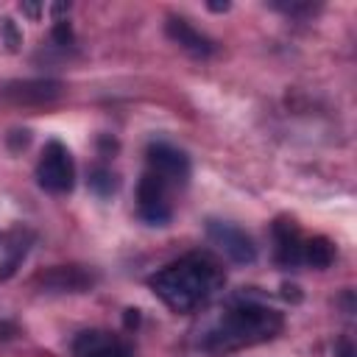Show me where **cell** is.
<instances>
[{"mask_svg": "<svg viewBox=\"0 0 357 357\" xmlns=\"http://www.w3.org/2000/svg\"><path fill=\"white\" fill-rule=\"evenodd\" d=\"M223 282L218 262L206 254H187L148 279L151 290L176 312H190L206 301Z\"/></svg>", "mask_w": 357, "mask_h": 357, "instance_id": "1", "label": "cell"}, {"mask_svg": "<svg viewBox=\"0 0 357 357\" xmlns=\"http://www.w3.org/2000/svg\"><path fill=\"white\" fill-rule=\"evenodd\" d=\"M282 315L271 307L254 304V301H240L231 304L220 321L204 335V349L212 354L220 351H231L240 346H251V343H262L271 340L282 332Z\"/></svg>", "mask_w": 357, "mask_h": 357, "instance_id": "2", "label": "cell"}, {"mask_svg": "<svg viewBox=\"0 0 357 357\" xmlns=\"http://www.w3.org/2000/svg\"><path fill=\"white\" fill-rule=\"evenodd\" d=\"M36 178H39V187L42 190L56 192V195L73 190L75 165H73L70 151L59 139H50L42 148V156H39V165H36Z\"/></svg>", "mask_w": 357, "mask_h": 357, "instance_id": "3", "label": "cell"}, {"mask_svg": "<svg viewBox=\"0 0 357 357\" xmlns=\"http://www.w3.org/2000/svg\"><path fill=\"white\" fill-rule=\"evenodd\" d=\"M206 237L209 243L223 254L229 257L231 262L237 265H251L257 259V245L254 240L234 223H223V220H209L206 223Z\"/></svg>", "mask_w": 357, "mask_h": 357, "instance_id": "4", "label": "cell"}, {"mask_svg": "<svg viewBox=\"0 0 357 357\" xmlns=\"http://www.w3.org/2000/svg\"><path fill=\"white\" fill-rule=\"evenodd\" d=\"M137 215L151 226H165L170 220L167 184L151 170H145L137 184Z\"/></svg>", "mask_w": 357, "mask_h": 357, "instance_id": "5", "label": "cell"}, {"mask_svg": "<svg viewBox=\"0 0 357 357\" xmlns=\"http://www.w3.org/2000/svg\"><path fill=\"white\" fill-rule=\"evenodd\" d=\"M148 170L156 173L165 184H184L190 176V159L184 151L167 145V142H151L148 145Z\"/></svg>", "mask_w": 357, "mask_h": 357, "instance_id": "6", "label": "cell"}, {"mask_svg": "<svg viewBox=\"0 0 357 357\" xmlns=\"http://www.w3.org/2000/svg\"><path fill=\"white\" fill-rule=\"evenodd\" d=\"M73 357H134V349L112 332L86 329L73 340Z\"/></svg>", "mask_w": 357, "mask_h": 357, "instance_id": "7", "label": "cell"}, {"mask_svg": "<svg viewBox=\"0 0 357 357\" xmlns=\"http://www.w3.org/2000/svg\"><path fill=\"white\" fill-rule=\"evenodd\" d=\"M165 33H167L181 50H187L190 56L206 59V56L215 53V42H212L209 36H204L198 28H192V25H190L187 20H181V17H167Z\"/></svg>", "mask_w": 357, "mask_h": 357, "instance_id": "8", "label": "cell"}, {"mask_svg": "<svg viewBox=\"0 0 357 357\" xmlns=\"http://www.w3.org/2000/svg\"><path fill=\"white\" fill-rule=\"evenodd\" d=\"M39 282H42V287L56 290V293H84L92 287L95 279H92V273H86L78 265H56V268L39 273Z\"/></svg>", "mask_w": 357, "mask_h": 357, "instance_id": "9", "label": "cell"}, {"mask_svg": "<svg viewBox=\"0 0 357 357\" xmlns=\"http://www.w3.org/2000/svg\"><path fill=\"white\" fill-rule=\"evenodd\" d=\"M61 84L50 81V78H36V81H17V84H6L3 95L17 100V103H50L61 95Z\"/></svg>", "mask_w": 357, "mask_h": 357, "instance_id": "10", "label": "cell"}, {"mask_svg": "<svg viewBox=\"0 0 357 357\" xmlns=\"http://www.w3.org/2000/svg\"><path fill=\"white\" fill-rule=\"evenodd\" d=\"M273 237H276V259H279V265H287V268L298 265L301 262V245H304V240H301L296 223L293 220L273 223Z\"/></svg>", "mask_w": 357, "mask_h": 357, "instance_id": "11", "label": "cell"}, {"mask_svg": "<svg viewBox=\"0 0 357 357\" xmlns=\"http://www.w3.org/2000/svg\"><path fill=\"white\" fill-rule=\"evenodd\" d=\"M335 259V248L326 237H312L304 240L301 245V262L312 265V268H329V262Z\"/></svg>", "mask_w": 357, "mask_h": 357, "instance_id": "12", "label": "cell"}, {"mask_svg": "<svg viewBox=\"0 0 357 357\" xmlns=\"http://www.w3.org/2000/svg\"><path fill=\"white\" fill-rule=\"evenodd\" d=\"M89 187H92L98 195H112V192H114V176H112L109 170L98 167V170H92V176H89Z\"/></svg>", "mask_w": 357, "mask_h": 357, "instance_id": "13", "label": "cell"}, {"mask_svg": "<svg viewBox=\"0 0 357 357\" xmlns=\"http://www.w3.org/2000/svg\"><path fill=\"white\" fill-rule=\"evenodd\" d=\"M53 42L61 45V47H70L73 45V28H70L67 20H56V25H53Z\"/></svg>", "mask_w": 357, "mask_h": 357, "instance_id": "14", "label": "cell"}, {"mask_svg": "<svg viewBox=\"0 0 357 357\" xmlns=\"http://www.w3.org/2000/svg\"><path fill=\"white\" fill-rule=\"evenodd\" d=\"M3 33H6V45H8V50H17L20 47V42H22V36L17 33V28H14V22L11 20H3Z\"/></svg>", "mask_w": 357, "mask_h": 357, "instance_id": "15", "label": "cell"}, {"mask_svg": "<svg viewBox=\"0 0 357 357\" xmlns=\"http://www.w3.org/2000/svg\"><path fill=\"white\" fill-rule=\"evenodd\" d=\"M335 357H354V346H351L349 340H340V343L335 346Z\"/></svg>", "mask_w": 357, "mask_h": 357, "instance_id": "16", "label": "cell"}, {"mask_svg": "<svg viewBox=\"0 0 357 357\" xmlns=\"http://www.w3.org/2000/svg\"><path fill=\"white\" fill-rule=\"evenodd\" d=\"M20 11L36 20V17H39V11H42V6H39V3H22V6H20Z\"/></svg>", "mask_w": 357, "mask_h": 357, "instance_id": "17", "label": "cell"}, {"mask_svg": "<svg viewBox=\"0 0 357 357\" xmlns=\"http://www.w3.org/2000/svg\"><path fill=\"white\" fill-rule=\"evenodd\" d=\"M137 324H139V312L137 310H126V329H131Z\"/></svg>", "mask_w": 357, "mask_h": 357, "instance_id": "18", "label": "cell"}, {"mask_svg": "<svg viewBox=\"0 0 357 357\" xmlns=\"http://www.w3.org/2000/svg\"><path fill=\"white\" fill-rule=\"evenodd\" d=\"M64 11H70V3H56V6H53V14H56V17H61Z\"/></svg>", "mask_w": 357, "mask_h": 357, "instance_id": "19", "label": "cell"}, {"mask_svg": "<svg viewBox=\"0 0 357 357\" xmlns=\"http://www.w3.org/2000/svg\"><path fill=\"white\" fill-rule=\"evenodd\" d=\"M212 11H229V3H209Z\"/></svg>", "mask_w": 357, "mask_h": 357, "instance_id": "20", "label": "cell"}]
</instances>
